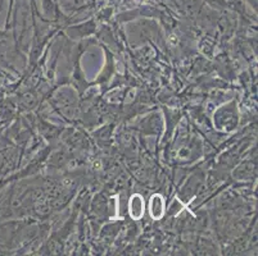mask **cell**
Instances as JSON below:
<instances>
[{
  "mask_svg": "<svg viewBox=\"0 0 258 256\" xmlns=\"http://www.w3.org/2000/svg\"><path fill=\"white\" fill-rule=\"evenodd\" d=\"M131 209H137V210H134V213L131 215L135 218H139L142 215V210H143V203L142 200H139V197H134V200H131Z\"/></svg>",
  "mask_w": 258,
  "mask_h": 256,
  "instance_id": "cell-1",
  "label": "cell"
}]
</instances>
